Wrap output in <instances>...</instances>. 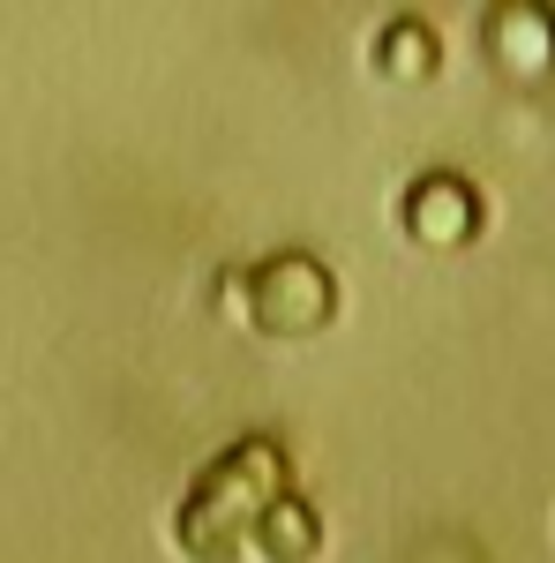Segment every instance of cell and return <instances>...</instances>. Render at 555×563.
Listing matches in <instances>:
<instances>
[{"instance_id": "1", "label": "cell", "mask_w": 555, "mask_h": 563, "mask_svg": "<svg viewBox=\"0 0 555 563\" xmlns=\"http://www.w3.org/2000/svg\"><path fill=\"white\" fill-rule=\"evenodd\" d=\"M286 488H293V459H286L278 435L233 443V451L211 459L203 481L188 488V504H180V519H173V549L188 563H233L248 549V526H256Z\"/></svg>"}, {"instance_id": "2", "label": "cell", "mask_w": 555, "mask_h": 563, "mask_svg": "<svg viewBox=\"0 0 555 563\" xmlns=\"http://www.w3.org/2000/svg\"><path fill=\"white\" fill-rule=\"evenodd\" d=\"M241 301H248V331L263 339H315L338 316V278L315 256H270L241 271Z\"/></svg>"}, {"instance_id": "3", "label": "cell", "mask_w": 555, "mask_h": 563, "mask_svg": "<svg viewBox=\"0 0 555 563\" xmlns=\"http://www.w3.org/2000/svg\"><path fill=\"white\" fill-rule=\"evenodd\" d=\"M480 45H488V60L511 84H548L555 76V8L548 0H496Z\"/></svg>"}, {"instance_id": "4", "label": "cell", "mask_w": 555, "mask_h": 563, "mask_svg": "<svg viewBox=\"0 0 555 563\" xmlns=\"http://www.w3.org/2000/svg\"><path fill=\"white\" fill-rule=\"evenodd\" d=\"M406 233L421 241V249H466L473 233H480V196H473L466 174H421L406 188Z\"/></svg>"}, {"instance_id": "5", "label": "cell", "mask_w": 555, "mask_h": 563, "mask_svg": "<svg viewBox=\"0 0 555 563\" xmlns=\"http://www.w3.org/2000/svg\"><path fill=\"white\" fill-rule=\"evenodd\" d=\"M248 549H256L263 563H315L323 556V519H315V504L286 488V496L248 526Z\"/></svg>"}, {"instance_id": "6", "label": "cell", "mask_w": 555, "mask_h": 563, "mask_svg": "<svg viewBox=\"0 0 555 563\" xmlns=\"http://www.w3.org/2000/svg\"><path fill=\"white\" fill-rule=\"evenodd\" d=\"M376 68H384L390 84H428L435 76V31L413 23V15H398L384 38H376Z\"/></svg>"}]
</instances>
